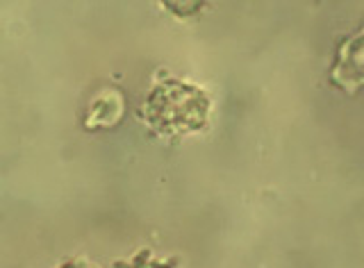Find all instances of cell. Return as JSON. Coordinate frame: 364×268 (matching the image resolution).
Returning <instances> with one entry per match:
<instances>
[{
    "instance_id": "obj_5",
    "label": "cell",
    "mask_w": 364,
    "mask_h": 268,
    "mask_svg": "<svg viewBox=\"0 0 364 268\" xmlns=\"http://www.w3.org/2000/svg\"><path fill=\"white\" fill-rule=\"evenodd\" d=\"M60 268H96V266H91V264L85 262V259H68V262H64Z\"/></svg>"
},
{
    "instance_id": "obj_3",
    "label": "cell",
    "mask_w": 364,
    "mask_h": 268,
    "mask_svg": "<svg viewBox=\"0 0 364 268\" xmlns=\"http://www.w3.org/2000/svg\"><path fill=\"white\" fill-rule=\"evenodd\" d=\"M123 111V98L119 91H102L94 105L89 107V116H87V128H107L114 125L121 118Z\"/></svg>"
},
{
    "instance_id": "obj_4",
    "label": "cell",
    "mask_w": 364,
    "mask_h": 268,
    "mask_svg": "<svg viewBox=\"0 0 364 268\" xmlns=\"http://www.w3.org/2000/svg\"><path fill=\"white\" fill-rule=\"evenodd\" d=\"M119 268H176L173 262H157L153 259L151 250H139L128 264H119Z\"/></svg>"
},
{
    "instance_id": "obj_2",
    "label": "cell",
    "mask_w": 364,
    "mask_h": 268,
    "mask_svg": "<svg viewBox=\"0 0 364 268\" xmlns=\"http://www.w3.org/2000/svg\"><path fill=\"white\" fill-rule=\"evenodd\" d=\"M330 82L346 94H358L364 86V23L337 46Z\"/></svg>"
},
{
    "instance_id": "obj_1",
    "label": "cell",
    "mask_w": 364,
    "mask_h": 268,
    "mask_svg": "<svg viewBox=\"0 0 364 268\" xmlns=\"http://www.w3.org/2000/svg\"><path fill=\"white\" fill-rule=\"evenodd\" d=\"M141 111L144 121L159 134L193 132L208 121L210 100L200 89L166 77L148 94Z\"/></svg>"
}]
</instances>
